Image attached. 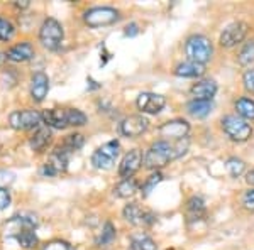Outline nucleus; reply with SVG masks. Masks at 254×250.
<instances>
[{
	"label": "nucleus",
	"instance_id": "1",
	"mask_svg": "<svg viewBox=\"0 0 254 250\" xmlns=\"http://www.w3.org/2000/svg\"><path fill=\"white\" fill-rule=\"evenodd\" d=\"M188 139H182V141H158L151 144L149 149L144 154V167L146 169H161L171 161L183 157L188 150Z\"/></svg>",
	"mask_w": 254,
	"mask_h": 250
},
{
	"label": "nucleus",
	"instance_id": "2",
	"mask_svg": "<svg viewBox=\"0 0 254 250\" xmlns=\"http://www.w3.org/2000/svg\"><path fill=\"white\" fill-rule=\"evenodd\" d=\"M185 52L188 56V61H193V63L205 66V63H208L214 56V46H212V41L208 38L196 34L187 39Z\"/></svg>",
	"mask_w": 254,
	"mask_h": 250
},
{
	"label": "nucleus",
	"instance_id": "3",
	"mask_svg": "<svg viewBox=\"0 0 254 250\" xmlns=\"http://www.w3.org/2000/svg\"><path fill=\"white\" fill-rule=\"evenodd\" d=\"M222 130L231 141L234 142H246L251 139L253 135V127L251 124L241 118L239 115H225L222 120Z\"/></svg>",
	"mask_w": 254,
	"mask_h": 250
},
{
	"label": "nucleus",
	"instance_id": "4",
	"mask_svg": "<svg viewBox=\"0 0 254 250\" xmlns=\"http://www.w3.org/2000/svg\"><path fill=\"white\" fill-rule=\"evenodd\" d=\"M64 32H63V26L58 22L56 19H46L41 26L39 31V41L44 48L49 49V51H56L61 43H63Z\"/></svg>",
	"mask_w": 254,
	"mask_h": 250
},
{
	"label": "nucleus",
	"instance_id": "5",
	"mask_svg": "<svg viewBox=\"0 0 254 250\" xmlns=\"http://www.w3.org/2000/svg\"><path fill=\"white\" fill-rule=\"evenodd\" d=\"M119 154H121V144L119 141H110L107 144H104L102 147L93 152L92 155V164L97 169H110L114 166V162L117 161Z\"/></svg>",
	"mask_w": 254,
	"mask_h": 250
},
{
	"label": "nucleus",
	"instance_id": "6",
	"mask_svg": "<svg viewBox=\"0 0 254 250\" xmlns=\"http://www.w3.org/2000/svg\"><path fill=\"white\" fill-rule=\"evenodd\" d=\"M83 19L90 27L109 26V24L119 20V10L112 9V7H93V9L85 12Z\"/></svg>",
	"mask_w": 254,
	"mask_h": 250
},
{
	"label": "nucleus",
	"instance_id": "7",
	"mask_svg": "<svg viewBox=\"0 0 254 250\" xmlns=\"http://www.w3.org/2000/svg\"><path fill=\"white\" fill-rule=\"evenodd\" d=\"M124 218L129 221L134 227H151L156 221V215L153 211H147L141 204L137 203H129L126 204L124 211H122Z\"/></svg>",
	"mask_w": 254,
	"mask_h": 250
},
{
	"label": "nucleus",
	"instance_id": "8",
	"mask_svg": "<svg viewBox=\"0 0 254 250\" xmlns=\"http://www.w3.org/2000/svg\"><path fill=\"white\" fill-rule=\"evenodd\" d=\"M41 120H43V115H39L36 110H15L9 117L10 127L15 130L38 129L41 127Z\"/></svg>",
	"mask_w": 254,
	"mask_h": 250
},
{
	"label": "nucleus",
	"instance_id": "9",
	"mask_svg": "<svg viewBox=\"0 0 254 250\" xmlns=\"http://www.w3.org/2000/svg\"><path fill=\"white\" fill-rule=\"evenodd\" d=\"M248 24L246 22H232L229 24L227 27L222 31V34H220L219 38V44L222 48H234L237 44H241L246 38V34H248Z\"/></svg>",
	"mask_w": 254,
	"mask_h": 250
},
{
	"label": "nucleus",
	"instance_id": "10",
	"mask_svg": "<svg viewBox=\"0 0 254 250\" xmlns=\"http://www.w3.org/2000/svg\"><path fill=\"white\" fill-rule=\"evenodd\" d=\"M188 132H190V124L182 118L168 120L159 127V135L163 137V141H182L187 139Z\"/></svg>",
	"mask_w": 254,
	"mask_h": 250
},
{
	"label": "nucleus",
	"instance_id": "11",
	"mask_svg": "<svg viewBox=\"0 0 254 250\" xmlns=\"http://www.w3.org/2000/svg\"><path fill=\"white\" fill-rule=\"evenodd\" d=\"M68 150H64L63 147H58L55 152L51 154L49 161L44 164L43 169H41V174L44 176H56L60 173H64L68 167Z\"/></svg>",
	"mask_w": 254,
	"mask_h": 250
},
{
	"label": "nucleus",
	"instance_id": "12",
	"mask_svg": "<svg viewBox=\"0 0 254 250\" xmlns=\"http://www.w3.org/2000/svg\"><path fill=\"white\" fill-rule=\"evenodd\" d=\"M144 162V155L139 149H132L129 150L124 159L121 162V167H119V176L122 179H127V178H132L134 174L141 169V164Z\"/></svg>",
	"mask_w": 254,
	"mask_h": 250
},
{
	"label": "nucleus",
	"instance_id": "13",
	"mask_svg": "<svg viewBox=\"0 0 254 250\" xmlns=\"http://www.w3.org/2000/svg\"><path fill=\"white\" fill-rule=\"evenodd\" d=\"M137 108L141 110L142 113H151V115H156V113L161 112L166 105V98L163 95H158V93H141L137 97L136 101Z\"/></svg>",
	"mask_w": 254,
	"mask_h": 250
},
{
	"label": "nucleus",
	"instance_id": "14",
	"mask_svg": "<svg viewBox=\"0 0 254 250\" xmlns=\"http://www.w3.org/2000/svg\"><path fill=\"white\" fill-rule=\"evenodd\" d=\"M147 124L149 122L142 115H130L122 120L121 132L126 137H139V135H142L147 130Z\"/></svg>",
	"mask_w": 254,
	"mask_h": 250
},
{
	"label": "nucleus",
	"instance_id": "15",
	"mask_svg": "<svg viewBox=\"0 0 254 250\" xmlns=\"http://www.w3.org/2000/svg\"><path fill=\"white\" fill-rule=\"evenodd\" d=\"M217 90H219V87H217V83L214 80H200L190 88V93H191V97H193V100L212 101V98L215 97Z\"/></svg>",
	"mask_w": 254,
	"mask_h": 250
},
{
	"label": "nucleus",
	"instance_id": "16",
	"mask_svg": "<svg viewBox=\"0 0 254 250\" xmlns=\"http://www.w3.org/2000/svg\"><path fill=\"white\" fill-rule=\"evenodd\" d=\"M49 92V78L43 71L36 73L31 80V97L34 101H43Z\"/></svg>",
	"mask_w": 254,
	"mask_h": 250
},
{
	"label": "nucleus",
	"instance_id": "17",
	"mask_svg": "<svg viewBox=\"0 0 254 250\" xmlns=\"http://www.w3.org/2000/svg\"><path fill=\"white\" fill-rule=\"evenodd\" d=\"M207 216L205 203L200 196H191L187 201V220L188 223H196Z\"/></svg>",
	"mask_w": 254,
	"mask_h": 250
},
{
	"label": "nucleus",
	"instance_id": "18",
	"mask_svg": "<svg viewBox=\"0 0 254 250\" xmlns=\"http://www.w3.org/2000/svg\"><path fill=\"white\" fill-rule=\"evenodd\" d=\"M43 122L48 127H53V129H66L68 127V115L66 110L63 108H49L44 110L43 113Z\"/></svg>",
	"mask_w": 254,
	"mask_h": 250
},
{
	"label": "nucleus",
	"instance_id": "19",
	"mask_svg": "<svg viewBox=\"0 0 254 250\" xmlns=\"http://www.w3.org/2000/svg\"><path fill=\"white\" fill-rule=\"evenodd\" d=\"M34 56V48L29 43H20L12 46L7 51V59L14 61V63H22V61H29Z\"/></svg>",
	"mask_w": 254,
	"mask_h": 250
},
{
	"label": "nucleus",
	"instance_id": "20",
	"mask_svg": "<svg viewBox=\"0 0 254 250\" xmlns=\"http://www.w3.org/2000/svg\"><path fill=\"white\" fill-rule=\"evenodd\" d=\"M51 142V130H49L48 125L44 127H38V129L34 130V134L31 135L29 139V146L32 150H44L46 149V146Z\"/></svg>",
	"mask_w": 254,
	"mask_h": 250
},
{
	"label": "nucleus",
	"instance_id": "21",
	"mask_svg": "<svg viewBox=\"0 0 254 250\" xmlns=\"http://www.w3.org/2000/svg\"><path fill=\"white\" fill-rule=\"evenodd\" d=\"M205 73V66L193 61H185V63H180L175 68V75L180 78H200Z\"/></svg>",
	"mask_w": 254,
	"mask_h": 250
},
{
	"label": "nucleus",
	"instance_id": "22",
	"mask_svg": "<svg viewBox=\"0 0 254 250\" xmlns=\"http://www.w3.org/2000/svg\"><path fill=\"white\" fill-rule=\"evenodd\" d=\"M212 108V101H207V100H191L187 103V113L193 118H205L210 115Z\"/></svg>",
	"mask_w": 254,
	"mask_h": 250
},
{
	"label": "nucleus",
	"instance_id": "23",
	"mask_svg": "<svg viewBox=\"0 0 254 250\" xmlns=\"http://www.w3.org/2000/svg\"><path fill=\"white\" fill-rule=\"evenodd\" d=\"M139 184L134 178H127V179H122L121 183L114 188V195L119 196V198H130V196L136 195Z\"/></svg>",
	"mask_w": 254,
	"mask_h": 250
},
{
	"label": "nucleus",
	"instance_id": "24",
	"mask_svg": "<svg viewBox=\"0 0 254 250\" xmlns=\"http://www.w3.org/2000/svg\"><path fill=\"white\" fill-rule=\"evenodd\" d=\"M130 249L132 250H156V242L146 233H136L130 237Z\"/></svg>",
	"mask_w": 254,
	"mask_h": 250
},
{
	"label": "nucleus",
	"instance_id": "25",
	"mask_svg": "<svg viewBox=\"0 0 254 250\" xmlns=\"http://www.w3.org/2000/svg\"><path fill=\"white\" fill-rule=\"evenodd\" d=\"M237 115L244 120H254V100L251 98H239L234 103Z\"/></svg>",
	"mask_w": 254,
	"mask_h": 250
},
{
	"label": "nucleus",
	"instance_id": "26",
	"mask_svg": "<svg viewBox=\"0 0 254 250\" xmlns=\"http://www.w3.org/2000/svg\"><path fill=\"white\" fill-rule=\"evenodd\" d=\"M237 61L241 66H248V64L254 63V39L248 41L243 48H241L239 54H237Z\"/></svg>",
	"mask_w": 254,
	"mask_h": 250
},
{
	"label": "nucleus",
	"instance_id": "27",
	"mask_svg": "<svg viewBox=\"0 0 254 250\" xmlns=\"http://www.w3.org/2000/svg\"><path fill=\"white\" fill-rule=\"evenodd\" d=\"M15 240L19 242L20 247L24 249H34L38 245V235L34 230H24L15 235Z\"/></svg>",
	"mask_w": 254,
	"mask_h": 250
},
{
	"label": "nucleus",
	"instance_id": "28",
	"mask_svg": "<svg viewBox=\"0 0 254 250\" xmlns=\"http://www.w3.org/2000/svg\"><path fill=\"white\" fill-rule=\"evenodd\" d=\"M85 144V139H83V135H80V134H71V135H68L66 139H64V142H63V149L64 150H68V152H73V150H78L81 149Z\"/></svg>",
	"mask_w": 254,
	"mask_h": 250
},
{
	"label": "nucleus",
	"instance_id": "29",
	"mask_svg": "<svg viewBox=\"0 0 254 250\" xmlns=\"http://www.w3.org/2000/svg\"><path fill=\"white\" fill-rule=\"evenodd\" d=\"M66 115H68V125L71 127H81L87 124L88 120L87 115L78 108H66Z\"/></svg>",
	"mask_w": 254,
	"mask_h": 250
},
{
	"label": "nucleus",
	"instance_id": "30",
	"mask_svg": "<svg viewBox=\"0 0 254 250\" xmlns=\"http://www.w3.org/2000/svg\"><path fill=\"white\" fill-rule=\"evenodd\" d=\"M225 167H227L229 174H231L232 178H239L246 169V162L243 161V159L231 157V159H227V162H225Z\"/></svg>",
	"mask_w": 254,
	"mask_h": 250
},
{
	"label": "nucleus",
	"instance_id": "31",
	"mask_svg": "<svg viewBox=\"0 0 254 250\" xmlns=\"http://www.w3.org/2000/svg\"><path fill=\"white\" fill-rule=\"evenodd\" d=\"M114 239H116V227L110 221H107L104 225V228H102V233L98 235L97 245H109Z\"/></svg>",
	"mask_w": 254,
	"mask_h": 250
},
{
	"label": "nucleus",
	"instance_id": "32",
	"mask_svg": "<svg viewBox=\"0 0 254 250\" xmlns=\"http://www.w3.org/2000/svg\"><path fill=\"white\" fill-rule=\"evenodd\" d=\"M161 181H163V174H161V173H153V174H151L149 178L146 179V183L141 186L142 196H144V198H146V196H149V193L153 191L154 188H156Z\"/></svg>",
	"mask_w": 254,
	"mask_h": 250
},
{
	"label": "nucleus",
	"instance_id": "33",
	"mask_svg": "<svg viewBox=\"0 0 254 250\" xmlns=\"http://www.w3.org/2000/svg\"><path fill=\"white\" fill-rule=\"evenodd\" d=\"M14 36V26L9 22L7 19L0 17V39L2 41H9Z\"/></svg>",
	"mask_w": 254,
	"mask_h": 250
},
{
	"label": "nucleus",
	"instance_id": "34",
	"mask_svg": "<svg viewBox=\"0 0 254 250\" xmlns=\"http://www.w3.org/2000/svg\"><path fill=\"white\" fill-rule=\"evenodd\" d=\"M243 83H244V88L254 95V68L248 69V71L243 75Z\"/></svg>",
	"mask_w": 254,
	"mask_h": 250
},
{
	"label": "nucleus",
	"instance_id": "35",
	"mask_svg": "<svg viewBox=\"0 0 254 250\" xmlns=\"http://www.w3.org/2000/svg\"><path fill=\"white\" fill-rule=\"evenodd\" d=\"M243 206L248 211H254V190H248L243 195Z\"/></svg>",
	"mask_w": 254,
	"mask_h": 250
},
{
	"label": "nucleus",
	"instance_id": "36",
	"mask_svg": "<svg viewBox=\"0 0 254 250\" xmlns=\"http://www.w3.org/2000/svg\"><path fill=\"white\" fill-rule=\"evenodd\" d=\"M43 250H73V247L69 244H66V242L55 240V242H49Z\"/></svg>",
	"mask_w": 254,
	"mask_h": 250
},
{
	"label": "nucleus",
	"instance_id": "37",
	"mask_svg": "<svg viewBox=\"0 0 254 250\" xmlns=\"http://www.w3.org/2000/svg\"><path fill=\"white\" fill-rule=\"evenodd\" d=\"M10 203V195L9 191L5 190V188H0V210H3V208H7Z\"/></svg>",
	"mask_w": 254,
	"mask_h": 250
},
{
	"label": "nucleus",
	"instance_id": "38",
	"mask_svg": "<svg viewBox=\"0 0 254 250\" xmlns=\"http://www.w3.org/2000/svg\"><path fill=\"white\" fill-rule=\"evenodd\" d=\"M139 32V29H137V24H129V26L126 27V31H124V34L126 36H129V38H134V36H136Z\"/></svg>",
	"mask_w": 254,
	"mask_h": 250
},
{
	"label": "nucleus",
	"instance_id": "39",
	"mask_svg": "<svg viewBox=\"0 0 254 250\" xmlns=\"http://www.w3.org/2000/svg\"><path fill=\"white\" fill-rule=\"evenodd\" d=\"M246 183L254 186V167H251V169L246 173Z\"/></svg>",
	"mask_w": 254,
	"mask_h": 250
},
{
	"label": "nucleus",
	"instance_id": "40",
	"mask_svg": "<svg viewBox=\"0 0 254 250\" xmlns=\"http://www.w3.org/2000/svg\"><path fill=\"white\" fill-rule=\"evenodd\" d=\"M0 59H2V56H0Z\"/></svg>",
	"mask_w": 254,
	"mask_h": 250
}]
</instances>
